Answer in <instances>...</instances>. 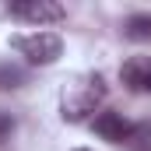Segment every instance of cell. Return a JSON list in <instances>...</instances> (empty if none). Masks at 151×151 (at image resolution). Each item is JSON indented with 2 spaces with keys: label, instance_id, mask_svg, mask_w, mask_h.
Instances as JSON below:
<instances>
[{
  "label": "cell",
  "instance_id": "cell-1",
  "mask_svg": "<svg viewBox=\"0 0 151 151\" xmlns=\"http://www.w3.org/2000/svg\"><path fill=\"white\" fill-rule=\"evenodd\" d=\"M102 99H106L102 74H84V77H77V81L67 84V91L60 99V116L70 119V123H81L88 113H95L102 106Z\"/></svg>",
  "mask_w": 151,
  "mask_h": 151
},
{
  "label": "cell",
  "instance_id": "cell-2",
  "mask_svg": "<svg viewBox=\"0 0 151 151\" xmlns=\"http://www.w3.org/2000/svg\"><path fill=\"white\" fill-rule=\"evenodd\" d=\"M11 46L28 60V63H39V67H49L63 56V39L56 32H32V35H14Z\"/></svg>",
  "mask_w": 151,
  "mask_h": 151
},
{
  "label": "cell",
  "instance_id": "cell-3",
  "mask_svg": "<svg viewBox=\"0 0 151 151\" xmlns=\"http://www.w3.org/2000/svg\"><path fill=\"white\" fill-rule=\"evenodd\" d=\"M7 11H11V18L28 21V25H39V28L67 18V11H63L56 0H11V4H7Z\"/></svg>",
  "mask_w": 151,
  "mask_h": 151
},
{
  "label": "cell",
  "instance_id": "cell-4",
  "mask_svg": "<svg viewBox=\"0 0 151 151\" xmlns=\"http://www.w3.org/2000/svg\"><path fill=\"white\" fill-rule=\"evenodd\" d=\"M91 127H95V134H99L102 141H109V144H123V141H130L134 130H137L130 119H123L119 113H99Z\"/></svg>",
  "mask_w": 151,
  "mask_h": 151
},
{
  "label": "cell",
  "instance_id": "cell-5",
  "mask_svg": "<svg viewBox=\"0 0 151 151\" xmlns=\"http://www.w3.org/2000/svg\"><path fill=\"white\" fill-rule=\"evenodd\" d=\"M119 77L130 91H151V56H130L119 67Z\"/></svg>",
  "mask_w": 151,
  "mask_h": 151
},
{
  "label": "cell",
  "instance_id": "cell-6",
  "mask_svg": "<svg viewBox=\"0 0 151 151\" xmlns=\"http://www.w3.org/2000/svg\"><path fill=\"white\" fill-rule=\"evenodd\" d=\"M123 35L134 42H151V14H130L123 25Z\"/></svg>",
  "mask_w": 151,
  "mask_h": 151
},
{
  "label": "cell",
  "instance_id": "cell-7",
  "mask_svg": "<svg viewBox=\"0 0 151 151\" xmlns=\"http://www.w3.org/2000/svg\"><path fill=\"white\" fill-rule=\"evenodd\" d=\"M11 130H14L11 113H0V141H7V137H11Z\"/></svg>",
  "mask_w": 151,
  "mask_h": 151
},
{
  "label": "cell",
  "instance_id": "cell-8",
  "mask_svg": "<svg viewBox=\"0 0 151 151\" xmlns=\"http://www.w3.org/2000/svg\"><path fill=\"white\" fill-rule=\"evenodd\" d=\"M0 81H7V84H11V81H21V70H14V67H4V70H0ZM11 88H14V84H11Z\"/></svg>",
  "mask_w": 151,
  "mask_h": 151
},
{
  "label": "cell",
  "instance_id": "cell-9",
  "mask_svg": "<svg viewBox=\"0 0 151 151\" xmlns=\"http://www.w3.org/2000/svg\"><path fill=\"white\" fill-rule=\"evenodd\" d=\"M74 151H88V148H74Z\"/></svg>",
  "mask_w": 151,
  "mask_h": 151
}]
</instances>
